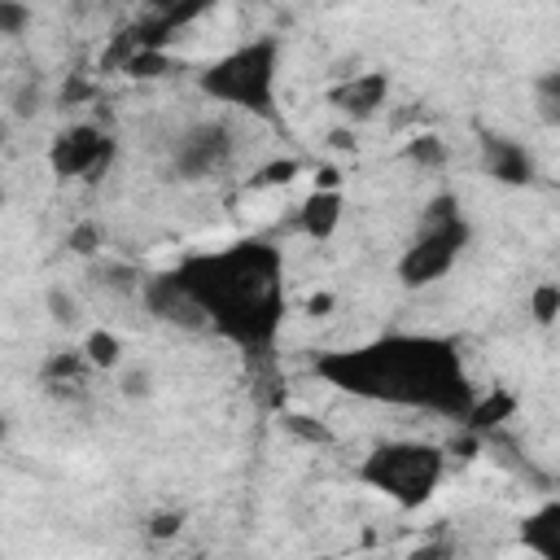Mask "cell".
I'll list each match as a JSON object with an SVG mask.
<instances>
[{"mask_svg": "<svg viewBox=\"0 0 560 560\" xmlns=\"http://www.w3.org/2000/svg\"><path fill=\"white\" fill-rule=\"evenodd\" d=\"M315 372L354 398L433 411L451 420H464L477 398L455 346L446 337H420V332H389L354 350L319 354Z\"/></svg>", "mask_w": 560, "mask_h": 560, "instance_id": "obj_1", "label": "cell"}, {"mask_svg": "<svg viewBox=\"0 0 560 560\" xmlns=\"http://www.w3.org/2000/svg\"><path fill=\"white\" fill-rule=\"evenodd\" d=\"M192 306L206 315V328L228 337L241 350H267L284 319V258L267 241H236L214 254H192L166 271Z\"/></svg>", "mask_w": 560, "mask_h": 560, "instance_id": "obj_2", "label": "cell"}, {"mask_svg": "<svg viewBox=\"0 0 560 560\" xmlns=\"http://www.w3.org/2000/svg\"><path fill=\"white\" fill-rule=\"evenodd\" d=\"M276 79H280V39L276 35H254L197 70V88L210 101L241 109L249 118H262V122H280Z\"/></svg>", "mask_w": 560, "mask_h": 560, "instance_id": "obj_3", "label": "cell"}, {"mask_svg": "<svg viewBox=\"0 0 560 560\" xmlns=\"http://www.w3.org/2000/svg\"><path fill=\"white\" fill-rule=\"evenodd\" d=\"M442 477H446V451L433 442H420V438L376 442L359 464V481L407 512L424 508L438 494Z\"/></svg>", "mask_w": 560, "mask_h": 560, "instance_id": "obj_4", "label": "cell"}, {"mask_svg": "<svg viewBox=\"0 0 560 560\" xmlns=\"http://www.w3.org/2000/svg\"><path fill=\"white\" fill-rule=\"evenodd\" d=\"M468 236H472V228H468V219L459 214V197H455V192L433 197V201L424 206V214H420L416 236H411V241L402 245V254H398V267H394L398 280H402L407 289H424V284L442 280V276L459 262Z\"/></svg>", "mask_w": 560, "mask_h": 560, "instance_id": "obj_5", "label": "cell"}, {"mask_svg": "<svg viewBox=\"0 0 560 560\" xmlns=\"http://www.w3.org/2000/svg\"><path fill=\"white\" fill-rule=\"evenodd\" d=\"M114 153H118V140L109 131H101L96 122H70L52 136L48 166L57 179H96L101 171H109Z\"/></svg>", "mask_w": 560, "mask_h": 560, "instance_id": "obj_6", "label": "cell"}, {"mask_svg": "<svg viewBox=\"0 0 560 560\" xmlns=\"http://www.w3.org/2000/svg\"><path fill=\"white\" fill-rule=\"evenodd\" d=\"M228 158H232V131H228V122L201 118V122H192V127H184V131L175 136L171 171H175L179 179H206V175L223 171Z\"/></svg>", "mask_w": 560, "mask_h": 560, "instance_id": "obj_7", "label": "cell"}, {"mask_svg": "<svg viewBox=\"0 0 560 560\" xmlns=\"http://www.w3.org/2000/svg\"><path fill=\"white\" fill-rule=\"evenodd\" d=\"M389 74L385 70H359V74H350V79H341L332 92H328V105L337 109V114H346L350 122H363V118H372L385 101H389Z\"/></svg>", "mask_w": 560, "mask_h": 560, "instance_id": "obj_8", "label": "cell"}, {"mask_svg": "<svg viewBox=\"0 0 560 560\" xmlns=\"http://www.w3.org/2000/svg\"><path fill=\"white\" fill-rule=\"evenodd\" d=\"M516 538H521V547L534 551L538 560H560V499H547V503H538L529 516H521Z\"/></svg>", "mask_w": 560, "mask_h": 560, "instance_id": "obj_9", "label": "cell"}, {"mask_svg": "<svg viewBox=\"0 0 560 560\" xmlns=\"http://www.w3.org/2000/svg\"><path fill=\"white\" fill-rule=\"evenodd\" d=\"M486 175L499 184H529L534 179V153L516 140L490 136L486 140Z\"/></svg>", "mask_w": 560, "mask_h": 560, "instance_id": "obj_10", "label": "cell"}, {"mask_svg": "<svg viewBox=\"0 0 560 560\" xmlns=\"http://www.w3.org/2000/svg\"><path fill=\"white\" fill-rule=\"evenodd\" d=\"M341 214H346V197H341V192H315V188H311V197H306L302 210H298V228H302V236H311V241H328V236L337 232Z\"/></svg>", "mask_w": 560, "mask_h": 560, "instance_id": "obj_11", "label": "cell"}, {"mask_svg": "<svg viewBox=\"0 0 560 560\" xmlns=\"http://www.w3.org/2000/svg\"><path fill=\"white\" fill-rule=\"evenodd\" d=\"M516 407H521V398H516L512 389H503V385H490V394L472 398V407H468V416H464V429L481 438V433L499 429L503 420H512V416H516Z\"/></svg>", "mask_w": 560, "mask_h": 560, "instance_id": "obj_12", "label": "cell"}, {"mask_svg": "<svg viewBox=\"0 0 560 560\" xmlns=\"http://www.w3.org/2000/svg\"><path fill=\"white\" fill-rule=\"evenodd\" d=\"M88 368H92V363H88L83 350H52L39 376H44L48 385H83V372H88Z\"/></svg>", "mask_w": 560, "mask_h": 560, "instance_id": "obj_13", "label": "cell"}, {"mask_svg": "<svg viewBox=\"0 0 560 560\" xmlns=\"http://www.w3.org/2000/svg\"><path fill=\"white\" fill-rule=\"evenodd\" d=\"M83 354H88V363H92L96 372H114V368L122 363V341H118V332H109V328H92V332L83 337Z\"/></svg>", "mask_w": 560, "mask_h": 560, "instance_id": "obj_14", "label": "cell"}, {"mask_svg": "<svg viewBox=\"0 0 560 560\" xmlns=\"http://www.w3.org/2000/svg\"><path fill=\"white\" fill-rule=\"evenodd\" d=\"M402 158H407L411 166H420V171H438V166H446L451 149H446V140H442V136L424 131V136H411V140L402 144Z\"/></svg>", "mask_w": 560, "mask_h": 560, "instance_id": "obj_15", "label": "cell"}, {"mask_svg": "<svg viewBox=\"0 0 560 560\" xmlns=\"http://www.w3.org/2000/svg\"><path fill=\"white\" fill-rule=\"evenodd\" d=\"M534 114L547 127H560V66L556 70H542L534 79Z\"/></svg>", "mask_w": 560, "mask_h": 560, "instance_id": "obj_16", "label": "cell"}, {"mask_svg": "<svg viewBox=\"0 0 560 560\" xmlns=\"http://www.w3.org/2000/svg\"><path fill=\"white\" fill-rule=\"evenodd\" d=\"M122 70H127L131 79H162L166 70H175V61H171L166 48H140Z\"/></svg>", "mask_w": 560, "mask_h": 560, "instance_id": "obj_17", "label": "cell"}, {"mask_svg": "<svg viewBox=\"0 0 560 560\" xmlns=\"http://www.w3.org/2000/svg\"><path fill=\"white\" fill-rule=\"evenodd\" d=\"M529 315L534 324H556L560 319V284L556 280H542L529 289Z\"/></svg>", "mask_w": 560, "mask_h": 560, "instance_id": "obj_18", "label": "cell"}, {"mask_svg": "<svg viewBox=\"0 0 560 560\" xmlns=\"http://www.w3.org/2000/svg\"><path fill=\"white\" fill-rule=\"evenodd\" d=\"M293 175H298V162L293 158H271V162H262L249 175V188H276V184H289Z\"/></svg>", "mask_w": 560, "mask_h": 560, "instance_id": "obj_19", "label": "cell"}, {"mask_svg": "<svg viewBox=\"0 0 560 560\" xmlns=\"http://www.w3.org/2000/svg\"><path fill=\"white\" fill-rule=\"evenodd\" d=\"M66 245H70V254L92 258V254L101 249V232H96V223H74L70 236H66Z\"/></svg>", "mask_w": 560, "mask_h": 560, "instance_id": "obj_20", "label": "cell"}, {"mask_svg": "<svg viewBox=\"0 0 560 560\" xmlns=\"http://www.w3.org/2000/svg\"><path fill=\"white\" fill-rule=\"evenodd\" d=\"M31 18H35V13H31L26 4H18V0H0V35H22Z\"/></svg>", "mask_w": 560, "mask_h": 560, "instance_id": "obj_21", "label": "cell"}, {"mask_svg": "<svg viewBox=\"0 0 560 560\" xmlns=\"http://www.w3.org/2000/svg\"><path fill=\"white\" fill-rule=\"evenodd\" d=\"M44 302H48V311H52V319H57V324H74V319H79V302H74L66 289H48V298H44Z\"/></svg>", "mask_w": 560, "mask_h": 560, "instance_id": "obj_22", "label": "cell"}, {"mask_svg": "<svg viewBox=\"0 0 560 560\" xmlns=\"http://www.w3.org/2000/svg\"><path fill=\"white\" fill-rule=\"evenodd\" d=\"M179 525H184V516H179V512H153V516H149V538L166 542V538H175V534H179Z\"/></svg>", "mask_w": 560, "mask_h": 560, "instance_id": "obj_23", "label": "cell"}, {"mask_svg": "<svg viewBox=\"0 0 560 560\" xmlns=\"http://www.w3.org/2000/svg\"><path fill=\"white\" fill-rule=\"evenodd\" d=\"M92 92H96V88H92L88 79H79V74H70V79L61 83V92H57V101H61V105H83V101H92Z\"/></svg>", "mask_w": 560, "mask_h": 560, "instance_id": "obj_24", "label": "cell"}, {"mask_svg": "<svg viewBox=\"0 0 560 560\" xmlns=\"http://www.w3.org/2000/svg\"><path fill=\"white\" fill-rule=\"evenodd\" d=\"M39 109V83H26L22 92H13V114L18 118H31Z\"/></svg>", "mask_w": 560, "mask_h": 560, "instance_id": "obj_25", "label": "cell"}, {"mask_svg": "<svg viewBox=\"0 0 560 560\" xmlns=\"http://www.w3.org/2000/svg\"><path fill=\"white\" fill-rule=\"evenodd\" d=\"M407 560H451V547H446V542H424V547H416Z\"/></svg>", "mask_w": 560, "mask_h": 560, "instance_id": "obj_26", "label": "cell"}, {"mask_svg": "<svg viewBox=\"0 0 560 560\" xmlns=\"http://www.w3.org/2000/svg\"><path fill=\"white\" fill-rule=\"evenodd\" d=\"M122 389H127V394H149V372H131V376L122 381Z\"/></svg>", "mask_w": 560, "mask_h": 560, "instance_id": "obj_27", "label": "cell"}, {"mask_svg": "<svg viewBox=\"0 0 560 560\" xmlns=\"http://www.w3.org/2000/svg\"><path fill=\"white\" fill-rule=\"evenodd\" d=\"M306 311H311V315H328V311H332V298H328V293H315V298L306 302Z\"/></svg>", "mask_w": 560, "mask_h": 560, "instance_id": "obj_28", "label": "cell"}, {"mask_svg": "<svg viewBox=\"0 0 560 560\" xmlns=\"http://www.w3.org/2000/svg\"><path fill=\"white\" fill-rule=\"evenodd\" d=\"M332 144H337V149H354V136H350V131H332Z\"/></svg>", "mask_w": 560, "mask_h": 560, "instance_id": "obj_29", "label": "cell"}]
</instances>
